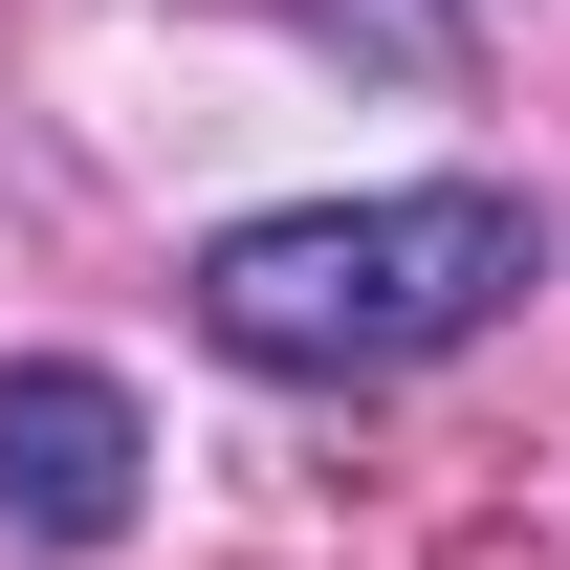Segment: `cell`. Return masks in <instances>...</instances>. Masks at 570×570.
I'll return each mask as SVG.
<instances>
[{"instance_id": "1", "label": "cell", "mask_w": 570, "mask_h": 570, "mask_svg": "<svg viewBox=\"0 0 570 570\" xmlns=\"http://www.w3.org/2000/svg\"><path fill=\"white\" fill-rule=\"evenodd\" d=\"M549 285V219L504 176H395V198H285L198 242V330L242 373H307V395H373V373L483 352L504 307Z\"/></svg>"}, {"instance_id": "2", "label": "cell", "mask_w": 570, "mask_h": 570, "mask_svg": "<svg viewBox=\"0 0 570 570\" xmlns=\"http://www.w3.org/2000/svg\"><path fill=\"white\" fill-rule=\"evenodd\" d=\"M154 504V417H132V373H88V352H0V527L22 549H110Z\"/></svg>"}]
</instances>
